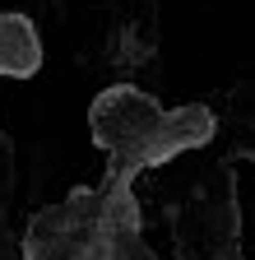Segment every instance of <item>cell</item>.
<instances>
[{
  "mask_svg": "<svg viewBox=\"0 0 255 260\" xmlns=\"http://www.w3.org/2000/svg\"><path fill=\"white\" fill-rule=\"evenodd\" d=\"M93 140H98L121 168H153L190 144H200L213 116L200 107H181V112H163L149 93L139 88H107L93 103Z\"/></svg>",
  "mask_w": 255,
  "mask_h": 260,
  "instance_id": "cell-1",
  "label": "cell"
},
{
  "mask_svg": "<svg viewBox=\"0 0 255 260\" xmlns=\"http://www.w3.org/2000/svg\"><path fill=\"white\" fill-rule=\"evenodd\" d=\"M93 237H98V218L79 214V200H75L33 223V260H88Z\"/></svg>",
  "mask_w": 255,
  "mask_h": 260,
  "instance_id": "cell-2",
  "label": "cell"
},
{
  "mask_svg": "<svg viewBox=\"0 0 255 260\" xmlns=\"http://www.w3.org/2000/svg\"><path fill=\"white\" fill-rule=\"evenodd\" d=\"M42 65V38L28 14H0V75L28 79Z\"/></svg>",
  "mask_w": 255,
  "mask_h": 260,
  "instance_id": "cell-3",
  "label": "cell"
}]
</instances>
